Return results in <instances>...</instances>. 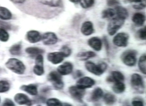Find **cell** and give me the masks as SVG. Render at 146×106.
I'll return each mask as SVG.
<instances>
[{"mask_svg": "<svg viewBox=\"0 0 146 106\" xmlns=\"http://www.w3.org/2000/svg\"><path fill=\"white\" fill-rule=\"evenodd\" d=\"M5 65L8 69L17 74H23L26 69L25 65L22 62L14 58L9 59Z\"/></svg>", "mask_w": 146, "mask_h": 106, "instance_id": "obj_1", "label": "cell"}, {"mask_svg": "<svg viewBox=\"0 0 146 106\" xmlns=\"http://www.w3.org/2000/svg\"><path fill=\"white\" fill-rule=\"evenodd\" d=\"M85 65L89 72L98 76L104 74L108 68V65L105 62H102L96 65L93 62L88 61L85 63Z\"/></svg>", "mask_w": 146, "mask_h": 106, "instance_id": "obj_2", "label": "cell"}, {"mask_svg": "<svg viewBox=\"0 0 146 106\" xmlns=\"http://www.w3.org/2000/svg\"><path fill=\"white\" fill-rule=\"evenodd\" d=\"M137 55V52L135 50H128L121 54V58L122 61L126 65L133 66L136 63Z\"/></svg>", "mask_w": 146, "mask_h": 106, "instance_id": "obj_3", "label": "cell"}, {"mask_svg": "<svg viewBox=\"0 0 146 106\" xmlns=\"http://www.w3.org/2000/svg\"><path fill=\"white\" fill-rule=\"evenodd\" d=\"M125 21L117 17L112 19L108 24L107 28L108 34L111 36L115 34L124 25Z\"/></svg>", "mask_w": 146, "mask_h": 106, "instance_id": "obj_4", "label": "cell"}, {"mask_svg": "<svg viewBox=\"0 0 146 106\" xmlns=\"http://www.w3.org/2000/svg\"><path fill=\"white\" fill-rule=\"evenodd\" d=\"M131 84L132 87L138 93H142L144 92V83L142 77L139 74H134L132 75Z\"/></svg>", "mask_w": 146, "mask_h": 106, "instance_id": "obj_5", "label": "cell"}, {"mask_svg": "<svg viewBox=\"0 0 146 106\" xmlns=\"http://www.w3.org/2000/svg\"><path fill=\"white\" fill-rule=\"evenodd\" d=\"M58 72L55 71L51 72L48 74V79L52 83L54 87L56 89H61L64 87V84L62 78Z\"/></svg>", "mask_w": 146, "mask_h": 106, "instance_id": "obj_6", "label": "cell"}, {"mask_svg": "<svg viewBox=\"0 0 146 106\" xmlns=\"http://www.w3.org/2000/svg\"><path fill=\"white\" fill-rule=\"evenodd\" d=\"M69 92L72 98L79 103H83V98L85 95V89L80 88L77 86H72L69 88Z\"/></svg>", "mask_w": 146, "mask_h": 106, "instance_id": "obj_7", "label": "cell"}, {"mask_svg": "<svg viewBox=\"0 0 146 106\" xmlns=\"http://www.w3.org/2000/svg\"><path fill=\"white\" fill-rule=\"evenodd\" d=\"M129 35L125 32H121L114 36L113 42L116 46L119 47H125L127 46Z\"/></svg>", "mask_w": 146, "mask_h": 106, "instance_id": "obj_8", "label": "cell"}, {"mask_svg": "<svg viewBox=\"0 0 146 106\" xmlns=\"http://www.w3.org/2000/svg\"><path fill=\"white\" fill-rule=\"evenodd\" d=\"M95 84V81L92 78L88 77H84L78 81L76 86L79 88L85 89L91 88Z\"/></svg>", "mask_w": 146, "mask_h": 106, "instance_id": "obj_9", "label": "cell"}, {"mask_svg": "<svg viewBox=\"0 0 146 106\" xmlns=\"http://www.w3.org/2000/svg\"><path fill=\"white\" fill-rule=\"evenodd\" d=\"M44 44L46 45H54L58 41V38L55 33L48 32L44 34L41 37Z\"/></svg>", "mask_w": 146, "mask_h": 106, "instance_id": "obj_10", "label": "cell"}, {"mask_svg": "<svg viewBox=\"0 0 146 106\" xmlns=\"http://www.w3.org/2000/svg\"><path fill=\"white\" fill-rule=\"evenodd\" d=\"M64 54L60 51L50 53L47 55L48 61L54 65L60 64L64 60Z\"/></svg>", "mask_w": 146, "mask_h": 106, "instance_id": "obj_11", "label": "cell"}, {"mask_svg": "<svg viewBox=\"0 0 146 106\" xmlns=\"http://www.w3.org/2000/svg\"><path fill=\"white\" fill-rule=\"evenodd\" d=\"M15 101L18 104L23 105H25L28 106H31L32 105V102L29 98L23 93H17L15 95L14 97Z\"/></svg>", "mask_w": 146, "mask_h": 106, "instance_id": "obj_12", "label": "cell"}, {"mask_svg": "<svg viewBox=\"0 0 146 106\" xmlns=\"http://www.w3.org/2000/svg\"><path fill=\"white\" fill-rule=\"evenodd\" d=\"M124 75L120 72L114 71L112 72L111 76L107 78L106 80L109 83L123 82L124 81Z\"/></svg>", "mask_w": 146, "mask_h": 106, "instance_id": "obj_13", "label": "cell"}, {"mask_svg": "<svg viewBox=\"0 0 146 106\" xmlns=\"http://www.w3.org/2000/svg\"><path fill=\"white\" fill-rule=\"evenodd\" d=\"M73 69L72 64L70 62H66L58 66L57 68L58 72L62 75H67L72 72Z\"/></svg>", "mask_w": 146, "mask_h": 106, "instance_id": "obj_14", "label": "cell"}, {"mask_svg": "<svg viewBox=\"0 0 146 106\" xmlns=\"http://www.w3.org/2000/svg\"><path fill=\"white\" fill-rule=\"evenodd\" d=\"M40 32L35 30H31L27 33L26 35L28 41L31 43H36L38 42L41 39Z\"/></svg>", "mask_w": 146, "mask_h": 106, "instance_id": "obj_15", "label": "cell"}, {"mask_svg": "<svg viewBox=\"0 0 146 106\" xmlns=\"http://www.w3.org/2000/svg\"><path fill=\"white\" fill-rule=\"evenodd\" d=\"M89 46L97 51L101 50L102 43L100 39L97 37H93L89 39L88 41Z\"/></svg>", "mask_w": 146, "mask_h": 106, "instance_id": "obj_16", "label": "cell"}, {"mask_svg": "<svg viewBox=\"0 0 146 106\" xmlns=\"http://www.w3.org/2000/svg\"><path fill=\"white\" fill-rule=\"evenodd\" d=\"M81 31L85 36H89L94 33V29L92 23L90 21H86L82 24Z\"/></svg>", "mask_w": 146, "mask_h": 106, "instance_id": "obj_17", "label": "cell"}, {"mask_svg": "<svg viewBox=\"0 0 146 106\" xmlns=\"http://www.w3.org/2000/svg\"><path fill=\"white\" fill-rule=\"evenodd\" d=\"M104 95V91L100 87L95 88L93 91L90 95V99L92 102H97Z\"/></svg>", "mask_w": 146, "mask_h": 106, "instance_id": "obj_18", "label": "cell"}, {"mask_svg": "<svg viewBox=\"0 0 146 106\" xmlns=\"http://www.w3.org/2000/svg\"><path fill=\"white\" fill-rule=\"evenodd\" d=\"M145 21V17L143 14L137 13L133 15L132 21L137 26H143Z\"/></svg>", "mask_w": 146, "mask_h": 106, "instance_id": "obj_19", "label": "cell"}, {"mask_svg": "<svg viewBox=\"0 0 146 106\" xmlns=\"http://www.w3.org/2000/svg\"><path fill=\"white\" fill-rule=\"evenodd\" d=\"M115 11L117 17L125 20L128 17L127 10L122 6H117L115 7Z\"/></svg>", "mask_w": 146, "mask_h": 106, "instance_id": "obj_20", "label": "cell"}, {"mask_svg": "<svg viewBox=\"0 0 146 106\" xmlns=\"http://www.w3.org/2000/svg\"><path fill=\"white\" fill-rule=\"evenodd\" d=\"M96 56V54L92 51L79 52L77 55L78 58L81 61H85L91 58L94 57Z\"/></svg>", "mask_w": 146, "mask_h": 106, "instance_id": "obj_21", "label": "cell"}, {"mask_svg": "<svg viewBox=\"0 0 146 106\" xmlns=\"http://www.w3.org/2000/svg\"><path fill=\"white\" fill-rule=\"evenodd\" d=\"M21 89L27 92L31 95H36L37 94L38 90L36 86L34 84L23 85L21 87Z\"/></svg>", "mask_w": 146, "mask_h": 106, "instance_id": "obj_22", "label": "cell"}, {"mask_svg": "<svg viewBox=\"0 0 146 106\" xmlns=\"http://www.w3.org/2000/svg\"><path fill=\"white\" fill-rule=\"evenodd\" d=\"M12 18V14L9 10L0 6V19L3 20H9Z\"/></svg>", "mask_w": 146, "mask_h": 106, "instance_id": "obj_23", "label": "cell"}, {"mask_svg": "<svg viewBox=\"0 0 146 106\" xmlns=\"http://www.w3.org/2000/svg\"><path fill=\"white\" fill-rule=\"evenodd\" d=\"M26 52L31 56H37L44 53V50L37 47L27 48L26 49Z\"/></svg>", "mask_w": 146, "mask_h": 106, "instance_id": "obj_24", "label": "cell"}, {"mask_svg": "<svg viewBox=\"0 0 146 106\" xmlns=\"http://www.w3.org/2000/svg\"><path fill=\"white\" fill-rule=\"evenodd\" d=\"M104 101L108 105H112L116 101L117 98L115 95L111 93H107L104 95Z\"/></svg>", "mask_w": 146, "mask_h": 106, "instance_id": "obj_25", "label": "cell"}, {"mask_svg": "<svg viewBox=\"0 0 146 106\" xmlns=\"http://www.w3.org/2000/svg\"><path fill=\"white\" fill-rule=\"evenodd\" d=\"M45 5L51 7H57L61 3V0H37Z\"/></svg>", "mask_w": 146, "mask_h": 106, "instance_id": "obj_26", "label": "cell"}, {"mask_svg": "<svg viewBox=\"0 0 146 106\" xmlns=\"http://www.w3.org/2000/svg\"><path fill=\"white\" fill-rule=\"evenodd\" d=\"M113 91L116 94H121L124 91L125 89V84L123 82L115 83L112 87Z\"/></svg>", "mask_w": 146, "mask_h": 106, "instance_id": "obj_27", "label": "cell"}, {"mask_svg": "<svg viewBox=\"0 0 146 106\" xmlns=\"http://www.w3.org/2000/svg\"><path fill=\"white\" fill-rule=\"evenodd\" d=\"M138 66L139 70L143 74H146V56L144 54L139 58L138 62Z\"/></svg>", "mask_w": 146, "mask_h": 106, "instance_id": "obj_28", "label": "cell"}, {"mask_svg": "<svg viewBox=\"0 0 146 106\" xmlns=\"http://www.w3.org/2000/svg\"><path fill=\"white\" fill-rule=\"evenodd\" d=\"M115 15V10L112 9H108L102 12V17L104 19H111Z\"/></svg>", "mask_w": 146, "mask_h": 106, "instance_id": "obj_29", "label": "cell"}, {"mask_svg": "<svg viewBox=\"0 0 146 106\" xmlns=\"http://www.w3.org/2000/svg\"><path fill=\"white\" fill-rule=\"evenodd\" d=\"M36 65L34 67L33 72L36 75L41 76L43 74L44 72V70L43 64L35 63Z\"/></svg>", "mask_w": 146, "mask_h": 106, "instance_id": "obj_30", "label": "cell"}, {"mask_svg": "<svg viewBox=\"0 0 146 106\" xmlns=\"http://www.w3.org/2000/svg\"><path fill=\"white\" fill-rule=\"evenodd\" d=\"M21 44H15L10 48L9 52L13 55H19L21 54Z\"/></svg>", "mask_w": 146, "mask_h": 106, "instance_id": "obj_31", "label": "cell"}, {"mask_svg": "<svg viewBox=\"0 0 146 106\" xmlns=\"http://www.w3.org/2000/svg\"><path fill=\"white\" fill-rule=\"evenodd\" d=\"M146 0H138L137 2L133 3V8L135 9H143L145 8Z\"/></svg>", "mask_w": 146, "mask_h": 106, "instance_id": "obj_32", "label": "cell"}, {"mask_svg": "<svg viewBox=\"0 0 146 106\" xmlns=\"http://www.w3.org/2000/svg\"><path fill=\"white\" fill-rule=\"evenodd\" d=\"M10 88L9 83L5 80L0 81V93L8 91Z\"/></svg>", "mask_w": 146, "mask_h": 106, "instance_id": "obj_33", "label": "cell"}, {"mask_svg": "<svg viewBox=\"0 0 146 106\" xmlns=\"http://www.w3.org/2000/svg\"><path fill=\"white\" fill-rule=\"evenodd\" d=\"M95 0H79L80 5L84 9L89 8L94 4Z\"/></svg>", "mask_w": 146, "mask_h": 106, "instance_id": "obj_34", "label": "cell"}, {"mask_svg": "<svg viewBox=\"0 0 146 106\" xmlns=\"http://www.w3.org/2000/svg\"><path fill=\"white\" fill-rule=\"evenodd\" d=\"M9 34L4 29L0 28V40L2 42H6L9 39Z\"/></svg>", "mask_w": 146, "mask_h": 106, "instance_id": "obj_35", "label": "cell"}, {"mask_svg": "<svg viewBox=\"0 0 146 106\" xmlns=\"http://www.w3.org/2000/svg\"><path fill=\"white\" fill-rule=\"evenodd\" d=\"M46 105L48 106H61L62 103L58 99L56 98H50L46 101Z\"/></svg>", "mask_w": 146, "mask_h": 106, "instance_id": "obj_36", "label": "cell"}, {"mask_svg": "<svg viewBox=\"0 0 146 106\" xmlns=\"http://www.w3.org/2000/svg\"><path fill=\"white\" fill-rule=\"evenodd\" d=\"M137 35L139 39L142 40H145L146 39V27L140 29L137 31Z\"/></svg>", "mask_w": 146, "mask_h": 106, "instance_id": "obj_37", "label": "cell"}, {"mask_svg": "<svg viewBox=\"0 0 146 106\" xmlns=\"http://www.w3.org/2000/svg\"><path fill=\"white\" fill-rule=\"evenodd\" d=\"M60 52L64 54L65 57H67L70 56L71 54V50L70 48L67 46H64L61 48Z\"/></svg>", "mask_w": 146, "mask_h": 106, "instance_id": "obj_38", "label": "cell"}, {"mask_svg": "<svg viewBox=\"0 0 146 106\" xmlns=\"http://www.w3.org/2000/svg\"><path fill=\"white\" fill-rule=\"evenodd\" d=\"M132 105L134 106H143V101L139 98H135L132 102Z\"/></svg>", "mask_w": 146, "mask_h": 106, "instance_id": "obj_39", "label": "cell"}, {"mask_svg": "<svg viewBox=\"0 0 146 106\" xmlns=\"http://www.w3.org/2000/svg\"><path fill=\"white\" fill-rule=\"evenodd\" d=\"M0 28L6 30H9L11 28V26L10 24L7 23L0 21Z\"/></svg>", "mask_w": 146, "mask_h": 106, "instance_id": "obj_40", "label": "cell"}, {"mask_svg": "<svg viewBox=\"0 0 146 106\" xmlns=\"http://www.w3.org/2000/svg\"><path fill=\"white\" fill-rule=\"evenodd\" d=\"M107 5L109 6H117L119 4V0H106Z\"/></svg>", "mask_w": 146, "mask_h": 106, "instance_id": "obj_41", "label": "cell"}, {"mask_svg": "<svg viewBox=\"0 0 146 106\" xmlns=\"http://www.w3.org/2000/svg\"><path fill=\"white\" fill-rule=\"evenodd\" d=\"M83 76H84V74H83V72L80 70H76L73 74V77L75 79L80 78V77H82Z\"/></svg>", "mask_w": 146, "mask_h": 106, "instance_id": "obj_42", "label": "cell"}, {"mask_svg": "<svg viewBox=\"0 0 146 106\" xmlns=\"http://www.w3.org/2000/svg\"><path fill=\"white\" fill-rule=\"evenodd\" d=\"M103 40H104V45L105 46L107 52H108L109 51L110 47L109 44L108 39H107L106 36H104Z\"/></svg>", "mask_w": 146, "mask_h": 106, "instance_id": "obj_43", "label": "cell"}, {"mask_svg": "<svg viewBox=\"0 0 146 106\" xmlns=\"http://www.w3.org/2000/svg\"><path fill=\"white\" fill-rule=\"evenodd\" d=\"M3 106H14L15 105L12 101L10 99H6L3 103Z\"/></svg>", "mask_w": 146, "mask_h": 106, "instance_id": "obj_44", "label": "cell"}, {"mask_svg": "<svg viewBox=\"0 0 146 106\" xmlns=\"http://www.w3.org/2000/svg\"><path fill=\"white\" fill-rule=\"evenodd\" d=\"M11 1L14 3L21 4L23 3L25 0H11Z\"/></svg>", "mask_w": 146, "mask_h": 106, "instance_id": "obj_45", "label": "cell"}, {"mask_svg": "<svg viewBox=\"0 0 146 106\" xmlns=\"http://www.w3.org/2000/svg\"><path fill=\"white\" fill-rule=\"evenodd\" d=\"M138 0H123V2L124 3H134L135 2H136Z\"/></svg>", "mask_w": 146, "mask_h": 106, "instance_id": "obj_46", "label": "cell"}, {"mask_svg": "<svg viewBox=\"0 0 146 106\" xmlns=\"http://www.w3.org/2000/svg\"><path fill=\"white\" fill-rule=\"evenodd\" d=\"M71 2L73 3H77L79 2V0H69Z\"/></svg>", "mask_w": 146, "mask_h": 106, "instance_id": "obj_47", "label": "cell"}, {"mask_svg": "<svg viewBox=\"0 0 146 106\" xmlns=\"http://www.w3.org/2000/svg\"><path fill=\"white\" fill-rule=\"evenodd\" d=\"M0 101H1V99H0Z\"/></svg>", "mask_w": 146, "mask_h": 106, "instance_id": "obj_48", "label": "cell"}]
</instances>
